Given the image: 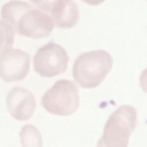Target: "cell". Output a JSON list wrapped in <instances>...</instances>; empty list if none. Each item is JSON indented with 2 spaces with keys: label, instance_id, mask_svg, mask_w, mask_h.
Returning <instances> with one entry per match:
<instances>
[{
  "label": "cell",
  "instance_id": "obj_1",
  "mask_svg": "<svg viewBox=\"0 0 147 147\" xmlns=\"http://www.w3.org/2000/svg\"><path fill=\"white\" fill-rule=\"evenodd\" d=\"M0 16L16 34L31 39L47 38L54 27L53 21L48 14L20 0H12L4 4Z\"/></svg>",
  "mask_w": 147,
  "mask_h": 147
},
{
  "label": "cell",
  "instance_id": "obj_2",
  "mask_svg": "<svg viewBox=\"0 0 147 147\" xmlns=\"http://www.w3.org/2000/svg\"><path fill=\"white\" fill-rule=\"evenodd\" d=\"M112 69V57L106 51L81 53L75 59L72 76L79 86L92 89L98 86Z\"/></svg>",
  "mask_w": 147,
  "mask_h": 147
},
{
  "label": "cell",
  "instance_id": "obj_3",
  "mask_svg": "<svg viewBox=\"0 0 147 147\" xmlns=\"http://www.w3.org/2000/svg\"><path fill=\"white\" fill-rule=\"evenodd\" d=\"M137 127V110L129 105L117 107L107 119L103 136L97 147H128L129 137Z\"/></svg>",
  "mask_w": 147,
  "mask_h": 147
},
{
  "label": "cell",
  "instance_id": "obj_4",
  "mask_svg": "<svg viewBox=\"0 0 147 147\" xmlns=\"http://www.w3.org/2000/svg\"><path fill=\"white\" fill-rule=\"evenodd\" d=\"M79 89L74 81L61 79L56 81L41 97L45 111L57 116H70L79 109Z\"/></svg>",
  "mask_w": 147,
  "mask_h": 147
},
{
  "label": "cell",
  "instance_id": "obj_5",
  "mask_svg": "<svg viewBox=\"0 0 147 147\" xmlns=\"http://www.w3.org/2000/svg\"><path fill=\"white\" fill-rule=\"evenodd\" d=\"M67 66H69L67 52L65 51L63 47L53 41L39 48L34 56V70L43 78H53L65 74Z\"/></svg>",
  "mask_w": 147,
  "mask_h": 147
},
{
  "label": "cell",
  "instance_id": "obj_6",
  "mask_svg": "<svg viewBox=\"0 0 147 147\" xmlns=\"http://www.w3.org/2000/svg\"><path fill=\"white\" fill-rule=\"evenodd\" d=\"M40 12L48 14L58 28H71L79 21V8L74 0H28Z\"/></svg>",
  "mask_w": 147,
  "mask_h": 147
},
{
  "label": "cell",
  "instance_id": "obj_7",
  "mask_svg": "<svg viewBox=\"0 0 147 147\" xmlns=\"http://www.w3.org/2000/svg\"><path fill=\"white\" fill-rule=\"evenodd\" d=\"M30 70V54L21 49H8L0 53V78L5 83L21 81Z\"/></svg>",
  "mask_w": 147,
  "mask_h": 147
},
{
  "label": "cell",
  "instance_id": "obj_8",
  "mask_svg": "<svg viewBox=\"0 0 147 147\" xmlns=\"http://www.w3.org/2000/svg\"><path fill=\"white\" fill-rule=\"evenodd\" d=\"M7 107L13 119L26 121L34 115L36 99L30 90L22 86H14L7 94Z\"/></svg>",
  "mask_w": 147,
  "mask_h": 147
},
{
  "label": "cell",
  "instance_id": "obj_9",
  "mask_svg": "<svg viewBox=\"0 0 147 147\" xmlns=\"http://www.w3.org/2000/svg\"><path fill=\"white\" fill-rule=\"evenodd\" d=\"M22 147H43V138L39 129L32 124H26L20 130Z\"/></svg>",
  "mask_w": 147,
  "mask_h": 147
},
{
  "label": "cell",
  "instance_id": "obj_10",
  "mask_svg": "<svg viewBox=\"0 0 147 147\" xmlns=\"http://www.w3.org/2000/svg\"><path fill=\"white\" fill-rule=\"evenodd\" d=\"M14 43V31L5 21L0 20V53L12 49Z\"/></svg>",
  "mask_w": 147,
  "mask_h": 147
},
{
  "label": "cell",
  "instance_id": "obj_11",
  "mask_svg": "<svg viewBox=\"0 0 147 147\" xmlns=\"http://www.w3.org/2000/svg\"><path fill=\"white\" fill-rule=\"evenodd\" d=\"M140 84H141V88H142V90L147 94V67L142 71V74H141V76H140Z\"/></svg>",
  "mask_w": 147,
  "mask_h": 147
},
{
  "label": "cell",
  "instance_id": "obj_12",
  "mask_svg": "<svg viewBox=\"0 0 147 147\" xmlns=\"http://www.w3.org/2000/svg\"><path fill=\"white\" fill-rule=\"evenodd\" d=\"M83 1L89 5H99V4H102L105 0H83Z\"/></svg>",
  "mask_w": 147,
  "mask_h": 147
}]
</instances>
